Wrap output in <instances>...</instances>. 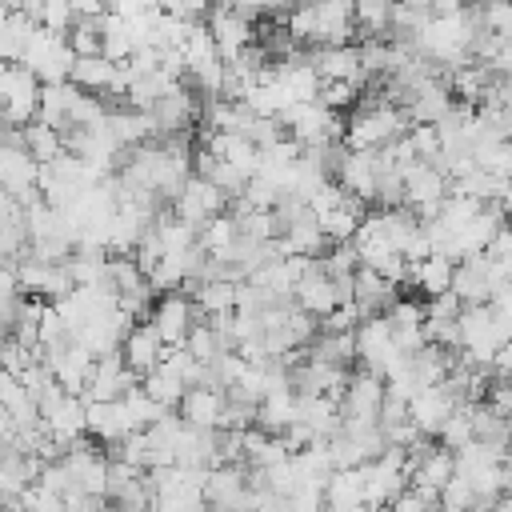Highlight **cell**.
Masks as SVG:
<instances>
[{
    "label": "cell",
    "instance_id": "30",
    "mask_svg": "<svg viewBox=\"0 0 512 512\" xmlns=\"http://www.w3.org/2000/svg\"><path fill=\"white\" fill-rule=\"evenodd\" d=\"M440 448L444 452H456V448H464V444H472V404H456L452 412H448V420L440 424Z\"/></svg>",
    "mask_w": 512,
    "mask_h": 512
},
{
    "label": "cell",
    "instance_id": "13",
    "mask_svg": "<svg viewBox=\"0 0 512 512\" xmlns=\"http://www.w3.org/2000/svg\"><path fill=\"white\" fill-rule=\"evenodd\" d=\"M448 288L460 296V304H488L492 284H488V260H484V252L464 256L460 264H452V284Z\"/></svg>",
    "mask_w": 512,
    "mask_h": 512
},
{
    "label": "cell",
    "instance_id": "32",
    "mask_svg": "<svg viewBox=\"0 0 512 512\" xmlns=\"http://www.w3.org/2000/svg\"><path fill=\"white\" fill-rule=\"evenodd\" d=\"M316 264H320V272H324L328 280L352 276V272L360 268V260H356V248H352V244H328V248L316 256Z\"/></svg>",
    "mask_w": 512,
    "mask_h": 512
},
{
    "label": "cell",
    "instance_id": "36",
    "mask_svg": "<svg viewBox=\"0 0 512 512\" xmlns=\"http://www.w3.org/2000/svg\"><path fill=\"white\" fill-rule=\"evenodd\" d=\"M476 8H480V32L500 36V40L512 36V4L508 0H488V4H476Z\"/></svg>",
    "mask_w": 512,
    "mask_h": 512
},
{
    "label": "cell",
    "instance_id": "9",
    "mask_svg": "<svg viewBox=\"0 0 512 512\" xmlns=\"http://www.w3.org/2000/svg\"><path fill=\"white\" fill-rule=\"evenodd\" d=\"M120 364L140 380V376H148L156 364H160V356H164V344H160V336L140 320V324H132L128 328V336L120 340Z\"/></svg>",
    "mask_w": 512,
    "mask_h": 512
},
{
    "label": "cell",
    "instance_id": "24",
    "mask_svg": "<svg viewBox=\"0 0 512 512\" xmlns=\"http://www.w3.org/2000/svg\"><path fill=\"white\" fill-rule=\"evenodd\" d=\"M96 32H100V56H104V60L120 64V60L132 56V32H128V20L104 12V16L96 20Z\"/></svg>",
    "mask_w": 512,
    "mask_h": 512
},
{
    "label": "cell",
    "instance_id": "34",
    "mask_svg": "<svg viewBox=\"0 0 512 512\" xmlns=\"http://www.w3.org/2000/svg\"><path fill=\"white\" fill-rule=\"evenodd\" d=\"M64 40H68V48H72L76 60H84V56H100V32H96V20L76 16L72 28L64 32Z\"/></svg>",
    "mask_w": 512,
    "mask_h": 512
},
{
    "label": "cell",
    "instance_id": "31",
    "mask_svg": "<svg viewBox=\"0 0 512 512\" xmlns=\"http://www.w3.org/2000/svg\"><path fill=\"white\" fill-rule=\"evenodd\" d=\"M356 224H360V216L348 212V208H332V212H320L316 216V228H320V236L328 244H348L352 232H356Z\"/></svg>",
    "mask_w": 512,
    "mask_h": 512
},
{
    "label": "cell",
    "instance_id": "19",
    "mask_svg": "<svg viewBox=\"0 0 512 512\" xmlns=\"http://www.w3.org/2000/svg\"><path fill=\"white\" fill-rule=\"evenodd\" d=\"M292 420H296V392L292 388L264 392V400L256 404V428H264L268 436H280Z\"/></svg>",
    "mask_w": 512,
    "mask_h": 512
},
{
    "label": "cell",
    "instance_id": "16",
    "mask_svg": "<svg viewBox=\"0 0 512 512\" xmlns=\"http://www.w3.org/2000/svg\"><path fill=\"white\" fill-rule=\"evenodd\" d=\"M292 304H296L300 312H308L312 320H320V316H328V312L336 308V288H332V280L320 272V264H316V272H308V276L292 288Z\"/></svg>",
    "mask_w": 512,
    "mask_h": 512
},
{
    "label": "cell",
    "instance_id": "41",
    "mask_svg": "<svg viewBox=\"0 0 512 512\" xmlns=\"http://www.w3.org/2000/svg\"><path fill=\"white\" fill-rule=\"evenodd\" d=\"M436 504V496L432 492H420V488H404L392 504H388V512H428Z\"/></svg>",
    "mask_w": 512,
    "mask_h": 512
},
{
    "label": "cell",
    "instance_id": "28",
    "mask_svg": "<svg viewBox=\"0 0 512 512\" xmlns=\"http://www.w3.org/2000/svg\"><path fill=\"white\" fill-rule=\"evenodd\" d=\"M140 392H144L148 400H156L164 412H176V404H180V396H184V384H180L176 376H168L164 368H152L148 376H140Z\"/></svg>",
    "mask_w": 512,
    "mask_h": 512
},
{
    "label": "cell",
    "instance_id": "17",
    "mask_svg": "<svg viewBox=\"0 0 512 512\" xmlns=\"http://www.w3.org/2000/svg\"><path fill=\"white\" fill-rule=\"evenodd\" d=\"M452 476V452L444 448H428L412 468H408V488H420V492H440Z\"/></svg>",
    "mask_w": 512,
    "mask_h": 512
},
{
    "label": "cell",
    "instance_id": "43",
    "mask_svg": "<svg viewBox=\"0 0 512 512\" xmlns=\"http://www.w3.org/2000/svg\"><path fill=\"white\" fill-rule=\"evenodd\" d=\"M72 12L84 20H100L104 16V0H72Z\"/></svg>",
    "mask_w": 512,
    "mask_h": 512
},
{
    "label": "cell",
    "instance_id": "14",
    "mask_svg": "<svg viewBox=\"0 0 512 512\" xmlns=\"http://www.w3.org/2000/svg\"><path fill=\"white\" fill-rule=\"evenodd\" d=\"M336 184L344 188V192H352V196H360L364 204L372 200V192H376V164H372V152H348L344 148V156L336 160Z\"/></svg>",
    "mask_w": 512,
    "mask_h": 512
},
{
    "label": "cell",
    "instance_id": "37",
    "mask_svg": "<svg viewBox=\"0 0 512 512\" xmlns=\"http://www.w3.org/2000/svg\"><path fill=\"white\" fill-rule=\"evenodd\" d=\"M40 360V348H28V344H20V340H12V336H0V368L8 372V376H20L24 368H32Z\"/></svg>",
    "mask_w": 512,
    "mask_h": 512
},
{
    "label": "cell",
    "instance_id": "33",
    "mask_svg": "<svg viewBox=\"0 0 512 512\" xmlns=\"http://www.w3.org/2000/svg\"><path fill=\"white\" fill-rule=\"evenodd\" d=\"M360 84H348V80H320V92H316V104H324L328 112H344V108H356L360 100Z\"/></svg>",
    "mask_w": 512,
    "mask_h": 512
},
{
    "label": "cell",
    "instance_id": "23",
    "mask_svg": "<svg viewBox=\"0 0 512 512\" xmlns=\"http://www.w3.org/2000/svg\"><path fill=\"white\" fill-rule=\"evenodd\" d=\"M396 0H352V28L360 40H384L388 36V16Z\"/></svg>",
    "mask_w": 512,
    "mask_h": 512
},
{
    "label": "cell",
    "instance_id": "26",
    "mask_svg": "<svg viewBox=\"0 0 512 512\" xmlns=\"http://www.w3.org/2000/svg\"><path fill=\"white\" fill-rule=\"evenodd\" d=\"M236 244V220L228 216V212H216V216H208L200 228H196V248L204 252V256H220V252H228Z\"/></svg>",
    "mask_w": 512,
    "mask_h": 512
},
{
    "label": "cell",
    "instance_id": "11",
    "mask_svg": "<svg viewBox=\"0 0 512 512\" xmlns=\"http://www.w3.org/2000/svg\"><path fill=\"white\" fill-rule=\"evenodd\" d=\"M456 408V400L436 384V388H420V392H412L408 396V420L416 424V432L420 436H436L440 432V424L448 420V412Z\"/></svg>",
    "mask_w": 512,
    "mask_h": 512
},
{
    "label": "cell",
    "instance_id": "7",
    "mask_svg": "<svg viewBox=\"0 0 512 512\" xmlns=\"http://www.w3.org/2000/svg\"><path fill=\"white\" fill-rule=\"evenodd\" d=\"M36 172H40V164L24 152V144L0 148V188H4L20 208L32 204V200H40V192H36Z\"/></svg>",
    "mask_w": 512,
    "mask_h": 512
},
{
    "label": "cell",
    "instance_id": "5",
    "mask_svg": "<svg viewBox=\"0 0 512 512\" xmlns=\"http://www.w3.org/2000/svg\"><path fill=\"white\" fill-rule=\"evenodd\" d=\"M224 208H228V196H224L220 188H212L208 180H200V176H188V180L180 184V192L172 196V204H168V212H172L176 220L192 224V228H200L208 216H216V212H224Z\"/></svg>",
    "mask_w": 512,
    "mask_h": 512
},
{
    "label": "cell",
    "instance_id": "10",
    "mask_svg": "<svg viewBox=\"0 0 512 512\" xmlns=\"http://www.w3.org/2000/svg\"><path fill=\"white\" fill-rule=\"evenodd\" d=\"M308 64L320 80H348L364 88V72H360V56L356 44H336V48H308Z\"/></svg>",
    "mask_w": 512,
    "mask_h": 512
},
{
    "label": "cell",
    "instance_id": "42",
    "mask_svg": "<svg viewBox=\"0 0 512 512\" xmlns=\"http://www.w3.org/2000/svg\"><path fill=\"white\" fill-rule=\"evenodd\" d=\"M484 256H492V260H508V264H512V236H508V224L496 228V236L488 240Z\"/></svg>",
    "mask_w": 512,
    "mask_h": 512
},
{
    "label": "cell",
    "instance_id": "29",
    "mask_svg": "<svg viewBox=\"0 0 512 512\" xmlns=\"http://www.w3.org/2000/svg\"><path fill=\"white\" fill-rule=\"evenodd\" d=\"M472 440L488 444V448H504L508 444V416H496L484 404H472Z\"/></svg>",
    "mask_w": 512,
    "mask_h": 512
},
{
    "label": "cell",
    "instance_id": "38",
    "mask_svg": "<svg viewBox=\"0 0 512 512\" xmlns=\"http://www.w3.org/2000/svg\"><path fill=\"white\" fill-rule=\"evenodd\" d=\"M408 144H412V152H416V160H424V164H432L436 156H440V136H436V128L432 124H408Z\"/></svg>",
    "mask_w": 512,
    "mask_h": 512
},
{
    "label": "cell",
    "instance_id": "45",
    "mask_svg": "<svg viewBox=\"0 0 512 512\" xmlns=\"http://www.w3.org/2000/svg\"><path fill=\"white\" fill-rule=\"evenodd\" d=\"M8 380H12V376H8V372H4V368H0V388H4V384H8Z\"/></svg>",
    "mask_w": 512,
    "mask_h": 512
},
{
    "label": "cell",
    "instance_id": "25",
    "mask_svg": "<svg viewBox=\"0 0 512 512\" xmlns=\"http://www.w3.org/2000/svg\"><path fill=\"white\" fill-rule=\"evenodd\" d=\"M20 144H24V152L36 164H48V160H56L64 152V136L56 128H48V124H40V120H32V124L20 128Z\"/></svg>",
    "mask_w": 512,
    "mask_h": 512
},
{
    "label": "cell",
    "instance_id": "3",
    "mask_svg": "<svg viewBox=\"0 0 512 512\" xmlns=\"http://www.w3.org/2000/svg\"><path fill=\"white\" fill-rule=\"evenodd\" d=\"M204 28H208V36H212V44H216V56H220L224 64L236 60L248 44H256V24L244 20L240 12H232L224 0H216V4L208 8Z\"/></svg>",
    "mask_w": 512,
    "mask_h": 512
},
{
    "label": "cell",
    "instance_id": "39",
    "mask_svg": "<svg viewBox=\"0 0 512 512\" xmlns=\"http://www.w3.org/2000/svg\"><path fill=\"white\" fill-rule=\"evenodd\" d=\"M72 20H76L72 0H44L40 28H48V32H68V28H72Z\"/></svg>",
    "mask_w": 512,
    "mask_h": 512
},
{
    "label": "cell",
    "instance_id": "6",
    "mask_svg": "<svg viewBox=\"0 0 512 512\" xmlns=\"http://www.w3.org/2000/svg\"><path fill=\"white\" fill-rule=\"evenodd\" d=\"M140 380L120 364V352H108V356H96L92 360V372L80 388V400L84 404H100V400H120L128 388H136Z\"/></svg>",
    "mask_w": 512,
    "mask_h": 512
},
{
    "label": "cell",
    "instance_id": "27",
    "mask_svg": "<svg viewBox=\"0 0 512 512\" xmlns=\"http://www.w3.org/2000/svg\"><path fill=\"white\" fill-rule=\"evenodd\" d=\"M120 412H124V420H128L132 432H144V428H152V424L164 416V408H160L156 400H148V396L140 392V384L120 396Z\"/></svg>",
    "mask_w": 512,
    "mask_h": 512
},
{
    "label": "cell",
    "instance_id": "12",
    "mask_svg": "<svg viewBox=\"0 0 512 512\" xmlns=\"http://www.w3.org/2000/svg\"><path fill=\"white\" fill-rule=\"evenodd\" d=\"M220 412H224V392L216 388H184L180 404H176V416L188 424V428H220Z\"/></svg>",
    "mask_w": 512,
    "mask_h": 512
},
{
    "label": "cell",
    "instance_id": "40",
    "mask_svg": "<svg viewBox=\"0 0 512 512\" xmlns=\"http://www.w3.org/2000/svg\"><path fill=\"white\" fill-rule=\"evenodd\" d=\"M460 296L448 288V292H436V296H428L424 300V320H456L460 316Z\"/></svg>",
    "mask_w": 512,
    "mask_h": 512
},
{
    "label": "cell",
    "instance_id": "15",
    "mask_svg": "<svg viewBox=\"0 0 512 512\" xmlns=\"http://www.w3.org/2000/svg\"><path fill=\"white\" fill-rule=\"evenodd\" d=\"M128 420L120 412V400H100V404H84V436H96L100 444H120L128 436Z\"/></svg>",
    "mask_w": 512,
    "mask_h": 512
},
{
    "label": "cell",
    "instance_id": "44",
    "mask_svg": "<svg viewBox=\"0 0 512 512\" xmlns=\"http://www.w3.org/2000/svg\"><path fill=\"white\" fill-rule=\"evenodd\" d=\"M488 512H512V500H508V492H504V496H496Z\"/></svg>",
    "mask_w": 512,
    "mask_h": 512
},
{
    "label": "cell",
    "instance_id": "8",
    "mask_svg": "<svg viewBox=\"0 0 512 512\" xmlns=\"http://www.w3.org/2000/svg\"><path fill=\"white\" fill-rule=\"evenodd\" d=\"M380 400H384V380L360 368V372H348V384H344V396H340L336 412H340V420H368V424H376Z\"/></svg>",
    "mask_w": 512,
    "mask_h": 512
},
{
    "label": "cell",
    "instance_id": "35",
    "mask_svg": "<svg viewBox=\"0 0 512 512\" xmlns=\"http://www.w3.org/2000/svg\"><path fill=\"white\" fill-rule=\"evenodd\" d=\"M148 280L140 276V268H136V260L132 256H108V288L116 292V296H124V292H132V288H144Z\"/></svg>",
    "mask_w": 512,
    "mask_h": 512
},
{
    "label": "cell",
    "instance_id": "18",
    "mask_svg": "<svg viewBox=\"0 0 512 512\" xmlns=\"http://www.w3.org/2000/svg\"><path fill=\"white\" fill-rule=\"evenodd\" d=\"M360 496H364V472L360 468H336L328 480H324V488H320V500H324V508H364L360 504Z\"/></svg>",
    "mask_w": 512,
    "mask_h": 512
},
{
    "label": "cell",
    "instance_id": "20",
    "mask_svg": "<svg viewBox=\"0 0 512 512\" xmlns=\"http://www.w3.org/2000/svg\"><path fill=\"white\" fill-rule=\"evenodd\" d=\"M76 92H80V88H72L68 80H60V84H40L36 120L48 124V128H56V132H64V120H68V108H72Z\"/></svg>",
    "mask_w": 512,
    "mask_h": 512
},
{
    "label": "cell",
    "instance_id": "22",
    "mask_svg": "<svg viewBox=\"0 0 512 512\" xmlns=\"http://www.w3.org/2000/svg\"><path fill=\"white\" fill-rule=\"evenodd\" d=\"M452 284V264L444 256H424V260H408V288H420L424 296H436V292H448Z\"/></svg>",
    "mask_w": 512,
    "mask_h": 512
},
{
    "label": "cell",
    "instance_id": "4",
    "mask_svg": "<svg viewBox=\"0 0 512 512\" xmlns=\"http://www.w3.org/2000/svg\"><path fill=\"white\" fill-rule=\"evenodd\" d=\"M144 324L160 336V344H164V348H180V344H184V336H188V328L196 324L192 300H188L184 292H164V296H156V300H152V308H148Z\"/></svg>",
    "mask_w": 512,
    "mask_h": 512
},
{
    "label": "cell",
    "instance_id": "2",
    "mask_svg": "<svg viewBox=\"0 0 512 512\" xmlns=\"http://www.w3.org/2000/svg\"><path fill=\"white\" fill-rule=\"evenodd\" d=\"M36 100H40V80L12 60H0V124L4 128H24L36 120Z\"/></svg>",
    "mask_w": 512,
    "mask_h": 512
},
{
    "label": "cell",
    "instance_id": "21",
    "mask_svg": "<svg viewBox=\"0 0 512 512\" xmlns=\"http://www.w3.org/2000/svg\"><path fill=\"white\" fill-rule=\"evenodd\" d=\"M112 68H116V64L104 60V56L72 60V68H68V84L80 88V92H88V96H104L108 84H112Z\"/></svg>",
    "mask_w": 512,
    "mask_h": 512
},
{
    "label": "cell",
    "instance_id": "1",
    "mask_svg": "<svg viewBox=\"0 0 512 512\" xmlns=\"http://www.w3.org/2000/svg\"><path fill=\"white\" fill-rule=\"evenodd\" d=\"M72 48H68V40H64V32H48V28H32V36L24 40V48H20V60L16 64H24L40 84H60V80H68V68H72Z\"/></svg>",
    "mask_w": 512,
    "mask_h": 512
}]
</instances>
